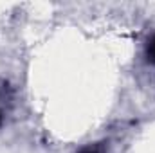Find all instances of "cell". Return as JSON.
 <instances>
[{"instance_id":"cell-1","label":"cell","mask_w":155,"mask_h":153,"mask_svg":"<svg viewBox=\"0 0 155 153\" xmlns=\"http://www.w3.org/2000/svg\"><path fill=\"white\" fill-rule=\"evenodd\" d=\"M146 58L150 63H155V36H152L146 45Z\"/></svg>"},{"instance_id":"cell-2","label":"cell","mask_w":155,"mask_h":153,"mask_svg":"<svg viewBox=\"0 0 155 153\" xmlns=\"http://www.w3.org/2000/svg\"><path fill=\"white\" fill-rule=\"evenodd\" d=\"M79 153H99L97 148H85V150H81Z\"/></svg>"}]
</instances>
